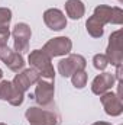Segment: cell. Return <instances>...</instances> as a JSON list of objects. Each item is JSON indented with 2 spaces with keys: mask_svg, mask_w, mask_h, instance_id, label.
I'll list each match as a JSON object with an SVG mask.
<instances>
[{
  "mask_svg": "<svg viewBox=\"0 0 123 125\" xmlns=\"http://www.w3.org/2000/svg\"><path fill=\"white\" fill-rule=\"evenodd\" d=\"M84 82H86V76H84V73H78V74L74 77V84L78 86V87H83V86H84Z\"/></svg>",
  "mask_w": 123,
  "mask_h": 125,
  "instance_id": "8992f818",
  "label": "cell"
},
{
  "mask_svg": "<svg viewBox=\"0 0 123 125\" xmlns=\"http://www.w3.org/2000/svg\"><path fill=\"white\" fill-rule=\"evenodd\" d=\"M45 21L51 26V29H61L65 25V19L62 16L61 12L58 10H49L45 13Z\"/></svg>",
  "mask_w": 123,
  "mask_h": 125,
  "instance_id": "7a4b0ae2",
  "label": "cell"
},
{
  "mask_svg": "<svg viewBox=\"0 0 123 125\" xmlns=\"http://www.w3.org/2000/svg\"><path fill=\"white\" fill-rule=\"evenodd\" d=\"M70 47H71V44H70L68 38H57V39L48 42L46 47H45V50L52 48L51 54L52 55H60V54H64V52H68Z\"/></svg>",
  "mask_w": 123,
  "mask_h": 125,
  "instance_id": "6da1fadb",
  "label": "cell"
},
{
  "mask_svg": "<svg viewBox=\"0 0 123 125\" xmlns=\"http://www.w3.org/2000/svg\"><path fill=\"white\" fill-rule=\"evenodd\" d=\"M33 80H36V74H35L33 71H31V70H29V71H25L23 74H20V76L16 77V83L20 84L22 89H26Z\"/></svg>",
  "mask_w": 123,
  "mask_h": 125,
  "instance_id": "5b68a950",
  "label": "cell"
},
{
  "mask_svg": "<svg viewBox=\"0 0 123 125\" xmlns=\"http://www.w3.org/2000/svg\"><path fill=\"white\" fill-rule=\"evenodd\" d=\"M38 100L41 102V103H46L49 99H51V94H52V87H51V84H46V83H44V82H41L39 83V86H38Z\"/></svg>",
  "mask_w": 123,
  "mask_h": 125,
  "instance_id": "3957f363",
  "label": "cell"
},
{
  "mask_svg": "<svg viewBox=\"0 0 123 125\" xmlns=\"http://www.w3.org/2000/svg\"><path fill=\"white\" fill-rule=\"evenodd\" d=\"M7 38H9V31H7V28L0 26V45H3Z\"/></svg>",
  "mask_w": 123,
  "mask_h": 125,
  "instance_id": "52a82bcc",
  "label": "cell"
},
{
  "mask_svg": "<svg viewBox=\"0 0 123 125\" xmlns=\"http://www.w3.org/2000/svg\"><path fill=\"white\" fill-rule=\"evenodd\" d=\"M67 10H68L70 16H71V18H74V19L80 18V16L83 15V12H84V9H83L81 3H80L78 0H70V1H68V4H67Z\"/></svg>",
  "mask_w": 123,
  "mask_h": 125,
  "instance_id": "277c9868",
  "label": "cell"
}]
</instances>
